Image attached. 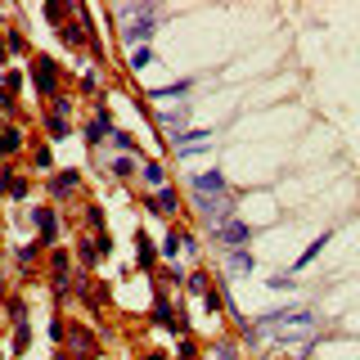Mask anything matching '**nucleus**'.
I'll use <instances>...</instances> for the list:
<instances>
[{
    "mask_svg": "<svg viewBox=\"0 0 360 360\" xmlns=\"http://www.w3.org/2000/svg\"><path fill=\"white\" fill-rule=\"evenodd\" d=\"M180 248H185V230L172 221V225H167V234H162V248H158V257H162V262H176Z\"/></svg>",
    "mask_w": 360,
    "mask_h": 360,
    "instance_id": "nucleus-22",
    "label": "nucleus"
},
{
    "mask_svg": "<svg viewBox=\"0 0 360 360\" xmlns=\"http://www.w3.org/2000/svg\"><path fill=\"white\" fill-rule=\"evenodd\" d=\"M144 360H172L167 352H158V347H149V352H144Z\"/></svg>",
    "mask_w": 360,
    "mask_h": 360,
    "instance_id": "nucleus-45",
    "label": "nucleus"
},
{
    "mask_svg": "<svg viewBox=\"0 0 360 360\" xmlns=\"http://www.w3.org/2000/svg\"><path fill=\"white\" fill-rule=\"evenodd\" d=\"M225 266H230V275H252L257 257L248 252V248H230V252H225Z\"/></svg>",
    "mask_w": 360,
    "mask_h": 360,
    "instance_id": "nucleus-24",
    "label": "nucleus"
},
{
    "mask_svg": "<svg viewBox=\"0 0 360 360\" xmlns=\"http://www.w3.org/2000/svg\"><path fill=\"white\" fill-rule=\"evenodd\" d=\"M149 63H153V45H140V50H131V59H127L131 72H144Z\"/></svg>",
    "mask_w": 360,
    "mask_h": 360,
    "instance_id": "nucleus-36",
    "label": "nucleus"
},
{
    "mask_svg": "<svg viewBox=\"0 0 360 360\" xmlns=\"http://www.w3.org/2000/svg\"><path fill=\"white\" fill-rule=\"evenodd\" d=\"M77 194H82V167H54V172L45 176V198H50L54 207L72 202Z\"/></svg>",
    "mask_w": 360,
    "mask_h": 360,
    "instance_id": "nucleus-6",
    "label": "nucleus"
},
{
    "mask_svg": "<svg viewBox=\"0 0 360 360\" xmlns=\"http://www.w3.org/2000/svg\"><path fill=\"white\" fill-rule=\"evenodd\" d=\"M77 90H82L86 99H104V72H99V68H86V72L77 77Z\"/></svg>",
    "mask_w": 360,
    "mask_h": 360,
    "instance_id": "nucleus-23",
    "label": "nucleus"
},
{
    "mask_svg": "<svg viewBox=\"0 0 360 360\" xmlns=\"http://www.w3.org/2000/svg\"><path fill=\"white\" fill-rule=\"evenodd\" d=\"M270 288H297V284H292V275H275V279H270Z\"/></svg>",
    "mask_w": 360,
    "mask_h": 360,
    "instance_id": "nucleus-42",
    "label": "nucleus"
},
{
    "mask_svg": "<svg viewBox=\"0 0 360 360\" xmlns=\"http://www.w3.org/2000/svg\"><path fill=\"white\" fill-rule=\"evenodd\" d=\"M50 342H54V347L68 342V320H63V315H54V320H50Z\"/></svg>",
    "mask_w": 360,
    "mask_h": 360,
    "instance_id": "nucleus-39",
    "label": "nucleus"
},
{
    "mask_svg": "<svg viewBox=\"0 0 360 360\" xmlns=\"http://www.w3.org/2000/svg\"><path fill=\"white\" fill-rule=\"evenodd\" d=\"M9 329H14V338H9V352H14V356H22V352L32 347V324L22 320V324H9Z\"/></svg>",
    "mask_w": 360,
    "mask_h": 360,
    "instance_id": "nucleus-32",
    "label": "nucleus"
},
{
    "mask_svg": "<svg viewBox=\"0 0 360 360\" xmlns=\"http://www.w3.org/2000/svg\"><path fill=\"white\" fill-rule=\"evenodd\" d=\"M27 82L37 90V99H45V104L68 95V72H63V63L54 59V54H32L27 59Z\"/></svg>",
    "mask_w": 360,
    "mask_h": 360,
    "instance_id": "nucleus-1",
    "label": "nucleus"
},
{
    "mask_svg": "<svg viewBox=\"0 0 360 360\" xmlns=\"http://www.w3.org/2000/svg\"><path fill=\"white\" fill-rule=\"evenodd\" d=\"M68 352H72V360H95L99 356V338L95 333H90V324H68Z\"/></svg>",
    "mask_w": 360,
    "mask_h": 360,
    "instance_id": "nucleus-10",
    "label": "nucleus"
},
{
    "mask_svg": "<svg viewBox=\"0 0 360 360\" xmlns=\"http://www.w3.org/2000/svg\"><path fill=\"white\" fill-rule=\"evenodd\" d=\"M217 360H239V347H234L230 338H221V342H217Z\"/></svg>",
    "mask_w": 360,
    "mask_h": 360,
    "instance_id": "nucleus-40",
    "label": "nucleus"
},
{
    "mask_svg": "<svg viewBox=\"0 0 360 360\" xmlns=\"http://www.w3.org/2000/svg\"><path fill=\"white\" fill-rule=\"evenodd\" d=\"M0 32H5V5H0Z\"/></svg>",
    "mask_w": 360,
    "mask_h": 360,
    "instance_id": "nucleus-46",
    "label": "nucleus"
},
{
    "mask_svg": "<svg viewBox=\"0 0 360 360\" xmlns=\"http://www.w3.org/2000/svg\"><path fill=\"white\" fill-rule=\"evenodd\" d=\"M32 230H37V243L50 252V248H59V239H63V212L54 207V202H37L32 207Z\"/></svg>",
    "mask_w": 360,
    "mask_h": 360,
    "instance_id": "nucleus-4",
    "label": "nucleus"
},
{
    "mask_svg": "<svg viewBox=\"0 0 360 360\" xmlns=\"http://www.w3.org/2000/svg\"><path fill=\"white\" fill-rule=\"evenodd\" d=\"M144 212H149V217H162V221H176L180 217V189L162 185V189H153V194H144Z\"/></svg>",
    "mask_w": 360,
    "mask_h": 360,
    "instance_id": "nucleus-9",
    "label": "nucleus"
},
{
    "mask_svg": "<svg viewBox=\"0 0 360 360\" xmlns=\"http://www.w3.org/2000/svg\"><path fill=\"white\" fill-rule=\"evenodd\" d=\"M324 243H329V230H324V234H315V239L307 243V252H302V257H297V262H292V270H307V266L315 262V257H320V252H324Z\"/></svg>",
    "mask_w": 360,
    "mask_h": 360,
    "instance_id": "nucleus-30",
    "label": "nucleus"
},
{
    "mask_svg": "<svg viewBox=\"0 0 360 360\" xmlns=\"http://www.w3.org/2000/svg\"><path fill=\"white\" fill-rule=\"evenodd\" d=\"M172 360H198V338L194 333H185L180 338V347H176V356Z\"/></svg>",
    "mask_w": 360,
    "mask_h": 360,
    "instance_id": "nucleus-37",
    "label": "nucleus"
},
{
    "mask_svg": "<svg viewBox=\"0 0 360 360\" xmlns=\"http://www.w3.org/2000/svg\"><path fill=\"white\" fill-rule=\"evenodd\" d=\"M135 266H140L144 275H158V266H162V257H158V243H153L144 230H135Z\"/></svg>",
    "mask_w": 360,
    "mask_h": 360,
    "instance_id": "nucleus-14",
    "label": "nucleus"
},
{
    "mask_svg": "<svg viewBox=\"0 0 360 360\" xmlns=\"http://www.w3.org/2000/svg\"><path fill=\"white\" fill-rule=\"evenodd\" d=\"M189 194L194 198H221V194H230V180H225V172H198V176H189Z\"/></svg>",
    "mask_w": 360,
    "mask_h": 360,
    "instance_id": "nucleus-11",
    "label": "nucleus"
},
{
    "mask_svg": "<svg viewBox=\"0 0 360 360\" xmlns=\"http://www.w3.org/2000/svg\"><path fill=\"white\" fill-rule=\"evenodd\" d=\"M112 131H117V122H112V108H108V99H95V112H90V122L82 127V140H86V149H99V144H104Z\"/></svg>",
    "mask_w": 360,
    "mask_h": 360,
    "instance_id": "nucleus-7",
    "label": "nucleus"
},
{
    "mask_svg": "<svg viewBox=\"0 0 360 360\" xmlns=\"http://www.w3.org/2000/svg\"><path fill=\"white\" fill-rule=\"evenodd\" d=\"M5 297H9V275H5V266H0V307H5Z\"/></svg>",
    "mask_w": 360,
    "mask_h": 360,
    "instance_id": "nucleus-43",
    "label": "nucleus"
},
{
    "mask_svg": "<svg viewBox=\"0 0 360 360\" xmlns=\"http://www.w3.org/2000/svg\"><path fill=\"white\" fill-rule=\"evenodd\" d=\"M0 37H5V45H9V59H32V41L22 37L18 27H5Z\"/></svg>",
    "mask_w": 360,
    "mask_h": 360,
    "instance_id": "nucleus-25",
    "label": "nucleus"
},
{
    "mask_svg": "<svg viewBox=\"0 0 360 360\" xmlns=\"http://www.w3.org/2000/svg\"><path fill=\"white\" fill-rule=\"evenodd\" d=\"M302 360H311V356H302Z\"/></svg>",
    "mask_w": 360,
    "mask_h": 360,
    "instance_id": "nucleus-47",
    "label": "nucleus"
},
{
    "mask_svg": "<svg viewBox=\"0 0 360 360\" xmlns=\"http://www.w3.org/2000/svg\"><path fill=\"white\" fill-rule=\"evenodd\" d=\"M212 288V275H207V270H189V275H185V292H189V297H202V292H207Z\"/></svg>",
    "mask_w": 360,
    "mask_h": 360,
    "instance_id": "nucleus-31",
    "label": "nucleus"
},
{
    "mask_svg": "<svg viewBox=\"0 0 360 360\" xmlns=\"http://www.w3.org/2000/svg\"><path fill=\"white\" fill-rule=\"evenodd\" d=\"M45 22L59 32L63 22H72V5H68V0H50V5H45Z\"/></svg>",
    "mask_w": 360,
    "mask_h": 360,
    "instance_id": "nucleus-29",
    "label": "nucleus"
},
{
    "mask_svg": "<svg viewBox=\"0 0 360 360\" xmlns=\"http://www.w3.org/2000/svg\"><path fill=\"white\" fill-rule=\"evenodd\" d=\"M9 68V45H5V37H0V72Z\"/></svg>",
    "mask_w": 360,
    "mask_h": 360,
    "instance_id": "nucleus-44",
    "label": "nucleus"
},
{
    "mask_svg": "<svg viewBox=\"0 0 360 360\" xmlns=\"http://www.w3.org/2000/svg\"><path fill=\"white\" fill-rule=\"evenodd\" d=\"M0 86L9 90V95H22V86H27V72H22V68H5V72H0Z\"/></svg>",
    "mask_w": 360,
    "mask_h": 360,
    "instance_id": "nucleus-33",
    "label": "nucleus"
},
{
    "mask_svg": "<svg viewBox=\"0 0 360 360\" xmlns=\"http://www.w3.org/2000/svg\"><path fill=\"white\" fill-rule=\"evenodd\" d=\"M117 18L127 22V27H122V41H127L131 50H140V45L153 41V32H158V5H122Z\"/></svg>",
    "mask_w": 360,
    "mask_h": 360,
    "instance_id": "nucleus-2",
    "label": "nucleus"
},
{
    "mask_svg": "<svg viewBox=\"0 0 360 360\" xmlns=\"http://www.w3.org/2000/svg\"><path fill=\"white\" fill-rule=\"evenodd\" d=\"M82 221H86V234H90V239H99V234H108V221H104V207H99V202H95V198H90V202H86V207H82Z\"/></svg>",
    "mask_w": 360,
    "mask_h": 360,
    "instance_id": "nucleus-21",
    "label": "nucleus"
},
{
    "mask_svg": "<svg viewBox=\"0 0 360 360\" xmlns=\"http://www.w3.org/2000/svg\"><path fill=\"white\" fill-rule=\"evenodd\" d=\"M149 320H153L162 333H172V338H185V333H189V315L172 307V292H167V288H153V311H149Z\"/></svg>",
    "mask_w": 360,
    "mask_h": 360,
    "instance_id": "nucleus-5",
    "label": "nucleus"
},
{
    "mask_svg": "<svg viewBox=\"0 0 360 360\" xmlns=\"http://www.w3.org/2000/svg\"><path fill=\"white\" fill-rule=\"evenodd\" d=\"M189 112H194L189 104H176V108H162V112H153V117H158V127H167L172 135H180V131H185V122H189Z\"/></svg>",
    "mask_w": 360,
    "mask_h": 360,
    "instance_id": "nucleus-20",
    "label": "nucleus"
},
{
    "mask_svg": "<svg viewBox=\"0 0 360 360\" xmlns=\"http://www.w3.org/2000/svg\"><path fill=\"white\" fill-rule=\"evenodd\" d=\"M239 338H243V342H252V347H257V342H262V329H257V324H252V320H248V324H243V329H239Z\"/></svg>",
    "mask_w": 360,
    "mask_h": 360,
    "instance_id": "nucleus-41",
    "label": "nucleus"
},
{
    "mask_svg": "<svg viewBox=\"0 0 360 360\" xmlns=\"http://www.w3.org/2000/svg\"><path fill=\"white\" fill-rule=\"evenodd\" d=\"M32 167L45 172V176L54 172V149H50V144H37V149H32Z\"/></svg>",
    "mask_w": 360,
    "mask_h": 360,
    "instance_id": "nucleus-35",
    "label": "nucleus"
},
{
    "mask_svg": "<svg viewBox=\"0 0 360 360\" xmlns=\"http://www.w3.org/2000/svg\"><path fill=\"white\" fill-rule=\"evenodd\" d=\"M5 315H9V324H22V320H27V297H22V292H9V297H5Z\"/></svg>",
    "mask_w": 360,
    "mask_h": 360,
    "instance_id": "nucleus-34",
    "label": "nucleus"
},
{
    "mask_svg": "<svg viewBox=\"0 0 360 360\" xmlns=\"http://www.w3.org/2000/svg\"><path fill=\"white\" fill-rule=\"evenodd\" d=\"M207 140H212V131H207V127H194V131L172 135V149H176L180 158H189V153H202V149H207Z\"/></svg>",
    "mask_w": 360,
    "mask_h": 360,
    "instance_id": "nucleus-15",
    "label": "nucleus"
},
{
    "mask_svg": "<svg viewBox=\"0 0 360 360\" xmlns=\"http://www.w3.org/2000/svg\"><path fill=\"white\" fill-rule=\"evenodd\" d=\"M234 202H239V194H221V198H194V212L202 217V225H212V230H217V225H225V221H234Z\"/></svg>",
    "mask_w": 360,
    "mask_h": 360,
    "instance_id": "nucleus-8",
    "label": "nucleus"
},
{
    "mask_svg": "<svg viewBox=\"0 0 360 360\" xmlns=\"http://www.w3.org/2000/svg\"><path fill=\"white\" fill-rule=\"evenodd\" d=\"M27 149V131L18 122H5L0 117V162H14V158Z\"/></svg>",
    "mask_w": 360,
    "mask_h": 360,
    "instance_id": "nucleus-12",
    "label": "nucleus"
},
{
    "mask_svg": "<svg viewBox=\"0 0 360 360\" xmlns=\"http://www.w3.org/2000/svg\"><path fill=\"white\" fill-rule=\"evenodd\" d=\"M41 257H45V248H41L37 239H32V243H18V248H14V266L22 270V275H32V270L41 266Z\"/></svg>",
    "mask_w": 360,
    "mask_h": 360,
    "instance_id": "nucleus-18",
    "label": "nucleus"
},
{
    "mask_svg": "<svg viewBox=\"0 0 360 360\" xmlns=\"http://www.w3.org/2000/svg\"><path fill=\"white\" fill-rule=\"evenodd\" d=\"M140 180H144V189H162L167 185V162L162 158H140Z\"/></svg>",
    "mask_w": 360,
    "mask_h": 360,
    "instance_id": "nucleus-17",
    "label": "nucleus"
},
{
    "mask_svg": "<svg viewBox=\"0 0 360 360\" xmlns=\"http://www.w3.org/2000/svg\"><path fill=\"white\" fill-rule=\"evenodd\" d=\"M189 90H194V77H185V82H172V86H158V90H149V99H180V104H185Z\"/></svg>",
    "mask_w": 360,
    "mask_h": 360,
    "instance_id": "nucleus-27",
    "label": "nucleus"
},
{
    "mask_svg": "<svg viewBox=\"0 0 360 360\" xmlns=\"http://www.w3.org/2000/svg\"><path fill=\"white\" fill-rule=\"evenodd\" d=\"M212 234H217V243L225 248V252H230V248H248V243H252V225L239 221V217H234V221H225V225H217Z\"/></svg>",
    "mask_w": 360,
    "mask_h": 360,
    "instance_id": "nucleus-13",
    "label": "nucleus"
},
{
    "mask_svg": "<svg viewBox=\"0 0 360 360\" xmlns=\"http://www.w3.org/2000/svg\"><path fill=\"white\" fill-rule=\"evenodd\" d=\"M99 262H104V252H99V243L90 239V234H77V270H95Z\"/></svg>",
    "mask_w": 360,
    "mask_h": 360,
    "instance_id": "nucleus-16",
    "label": "nucleus"
},
{
    "mask_svg": "<svg viewBox=\"0 0 360 360\" xmlns=\"http://www.w3.org/2000/svg\"><path fill=\"white\" fill-rule=\"evenodd\" d=\"M108 176L112 180H135V176H140V158H108Z\"/></svg>",
    "mask_w": 360,
    "mask_h": 360,
    "instance_id": "nucleus-26",
    "label": "nucleus"
},
{
    "mask_svg": "<svg viewBox=\"0 0 360 360\" xmlns=\"http://www.w3.org/2000/svg\"><path fill=\"white\" fill-rule=\"evenodd\" d=\"M202 307H207V315H225V311H234V307H230V297H225V288H221V284H212L207 292H202Z\"/></svg>",
    "mask_w": 360,
    "mask_h": 360,
    "instance_id": "nucleus-28",
    "label": "nucleus"
},
{
    "mask_svg": "<svg viewBox=\"0 0 360 360\" xmlns=\"http://www.w3.org/2000/svg\"><path fill=\"white\" fill-rule=\"evenodd\" d=\"M72 108H77V99L72 95H59V99H50L45 104V112H41V131H45V140H68L72 135V127H77V117H72Z\"/></svg>",
    "mask_w": 360,
    "mask_h": 360,
    "instance_id": "nucleus-3",
    "label": "nucleus"
},
{
    "mask_svg": "<svg viewBox=\"0 0 360 360\" xmlns=\"http://www.w3.org/2000/svg\"><path fill=\"white\" fill-rule=\"evenodd\" d=\"M0 117H5V122H14V117H18V99L9 95L5 86H0Z\"/></svg>",
    "mask_w": 360,
    "mask_h": 360,
    "instance_id": "nucleus-38",
    "label": "nucleus"
},
{
    "mask_svg": "<svg viewBox=\"0 0 360 360\" xmlns=\"http://www.w3.org/2000/svg\"><path fill=\"white\" fill-rule=\"evenodd\" d=\"M54 37H59V45H63V50H72V54H77V50H86V27L77 22V14H72V22H63Z\"/></svg>",
    "mask_w": 360,
    "mask_h": 360,
    "instance_id": "nucleus-19",
    "label": "nucleus"
}]
</instances>
